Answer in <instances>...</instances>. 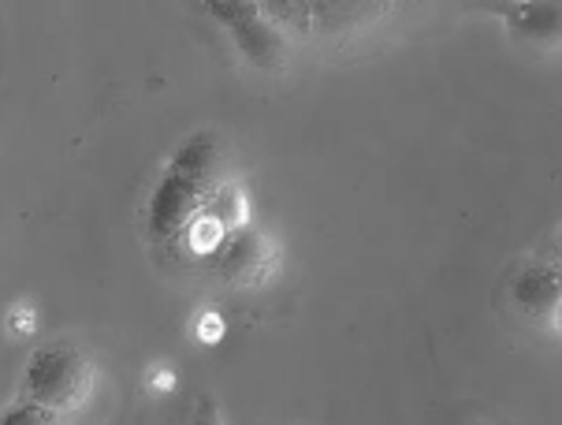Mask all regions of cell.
I'll list each match as a JSON object with an SVG mask.
<instances>
[{
	"label": "cell",
	"mask_w": 562,
	"mask_h": 425,
	"mask_svg": "<svg viewBox=\"0 0 562 425\" xmlns=\"http://www.w3.org/2000/svg\"><path fill=\"white\" fill-rule=\"evenodd\" d=\"M209 194L213 191H205V187L194 183V179L168 172L165 183L157 187L154 202H149V228H154V235H160V239L187 232L190 221L205 213Z\"/></svg>",
	"instance_id": "obj_4"
},
{
	"label": "cell",
	"mask_w": 562,
	"mask_h": 425,
	"mask_svg": "<svg viewBox=\"0 0 562 425\" xmlns=\"http://www.w3.org/2000/svg\"><path fill=\"white\" fill-rule=\"evenodd\" d=\"M514 31L529 42H555L559 37V4H518L510 8Z\"/></svg>",
	"instance_id": "obj_6"
},
{
	"label": "cell",
	"mask_w": 562,
	"mask_h": 425,
	"mask_svg": "<svg viewBox=\"0 0 562 425\" xmlns=\"http://www.w3.org/2000/svg\"><path fill=\"white\" fill-rule=\"evenodd\" d=\"M0 425H60V414L23 400L19 407H12V411L4 414V418H0Z\"/></svg>",
	"instance_id": "obj_9"
},
{
	"label": "cell",
	"mask_w": 562,
	"mask_h": 425,
	"mask_svg": "<svg viewBox=\"0 0 562 425\" xmlns=\"http://www.w3.org/2000/svg\"><path fill=\"white\" fill-rule=\"evenodd\" d=\"M514 306L532 321H555L559 314V272L551 266H529L518 272V280L510 283Z\"/></svg>",
	"instance_id": "obj_5"
},
{
	"label": "cell",
	"mask_w": 562,
	"mask_h": 425,
	"mask_svg": "<svg viewBox=\"0 0 562 425\" xmlns=\"http://www.w3.org/2000/svg\"><path fill=\"white\" fill-rule=\"evenodd\" d=\"M221 328H224V325H221V317H205V321H202V339H205V344H213V339L221 336Z\"/></svg>",
	"instance_id": "obj_11"
},
{
	"label": "cell",
	"mask_w": 562,
	"mask_h": 425,
	"mask_svg": "<svg viewBox=\"0 0 562 425\" xmlns=\"http://www.w3.org/2000/svg\"><path fill=\"white\" fill-rule=\"evenodd\" d=\"M384 12V4H310V26L336 34L342 26H358L366 15Z\"/></svg>",
	"instance_id": "obj_7"
},
{
	"label": "cell",
	"mask_w": 562,
	"mask_h": 425,
	"mask_svg": "<svg viewBox=\"0 0 562 425\" xmlns=\"http://www.w3.org/2000/svg\"><path fill=\"white\" fill-rule=\"evenodd\" d=\"M187 232H190V247L194 250H221V243H224V224L213 221L209 213L194 216Z\"/></svg>",
	"instance_id": "obj_8"
},
{
	"label": "cell",
	"mask_w": 562,
	"mask_h": 425,
	"mask_svg": "<svg viewBox=\"0 0 562 425\" xmlns=\"http://www.w3.org/2000/svg\"><path fill=\"white\" fill-rule=\"evenodd\" d=\"M276 269V247L269 235H261L257 228H235L221 243V258H216V272L221 280H227L232 288H257L272 277Z\"/></svg>",
	"instance_id": "obj_3"
},
{
	"label": "cell",
	"mask_w": 562,
	"mask_h": 425,
	"mask_svg": "<svg viewBox=\"0 0 562 425\" xmlns=\"http://www.w3.org/2000/svg\"><path fill=\"white\" fill-rule=\"evenodd\" d=\"M209 12L221 19V23L232 26L235 42H239V49L246 53V60L257 64V68L276 71L283 60H288L283 31L276 23H269V19L261 15V8L250 4V0H243V4H224V0H216V4H209Z\"/></svg>",
	"instance_id": "obj_2"
},
{
	"label": "cell",
	"mask_w": 562,
	"mask_h": 425,
	"mask_svg": "<svg viewBox=\"0 0 562 425\" xmlns=\"http://www.w3.org/2000/svg\"><path fill=\"white\" fill-rule=\"evenodd\" d=\"M93 392V362L75 347H45L31 358L23 400L45 411H79Z\"/></svg>",
	"instance_id": "obj_1"
},
{
	"label": "cell",
	"mask_w": 562,
	"mask_h": 425,
	"mask_svg": "<svg viewBox=\"0 0 562 425\" xmlns=\"http://www.w3.org/2000/svg\"><path fill=\"white\" fill-rule=\"evenodd\" d=\"M194 425H221V414H216V403L205 400L202 407H198V422Z\"/></svg>",
	"instance_id": "obj_10"
}]
</instances>
